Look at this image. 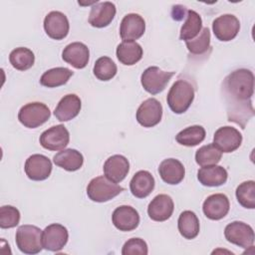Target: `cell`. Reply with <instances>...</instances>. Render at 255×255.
Here are the masks:
<instances>
[{"label":"cell","instance_id":"cell-1","mask_svg":"<svg viewBox=\"0 0 255 255\" xmlns=\"http://www.w3.org/2000/svg\"><path fill=\"white\" fill-rule=\"evenodd\" d=\"M223 96L226 102L228 121L245 128L254 115L251 98L254 93V75L248 69L231 72L222 83Z\"/></svg>","mask_w":255,"mask_h":255},{"label":"cell","instance_id":"cell-2","mask_svg":"<svg viewBox=\"0 0 255 255\" xmlns=\"http://www.w3.org/2000/svg\"><path fill=\"white\" fill-rule=\"evenodd\" d=\"M194 99V89L185 80H177L171 86L167 94V105L174 114L185 113Z\"/></svg>","mask_w":255,"mask_h":255},{"label":"cell","instance_id":"cell-3","mask_svg":"<svg viewBox=\"0 0 255 255\" xmlns=\"http://www.w3.org/2000/svg\"><path fill=\"white\" fill-rule=\"evenodd\" d=\"M43 231L35 225H21L16 231V245L25 254H37L41 252Z\"/></svg>","mask_w":255,"mask_h":255},{"label":"cell","instance_id":"cell-4","mask_svg":"<svg viewBox=\"0 0 255 255\" xmlns=\"http://www.w3.org/2000/svg\"><path fill=\"white\" fill-rule=\"evenodd\" d=\"M124 188L118 183L101 175L93 178L87 187V194L92 201L106 202L119 195Z\"/></svg>","mask_w":255,"mask_h":255},{"label":"cell","instance_id":"cell-5","mask_svg":"<svg viewBox=\"0 0 255 255\" xmlns=\"http://www.w3.org/2000/svg\"><path fill=\"white\" fill-rule=\"evenodd\" d=\"M51 116L49 108L40 102L28 103L18 113L19 122L28 128H36L45 124Z\"/></svg>","mask_w":255,"mask_h":255},{"label":"cell","instance_id":"cell-6","mask_svg":"<svg viewBox=\"0 0 255 255\" xmlns=\"http://www.w3.org/2000/svg\"><path fill=\"white\" fill-rule=\"evenodd\" d=\"M173 75L174 72H165L155 66L148 67L141 74V86L151 95L159 94L165 89Z\"/></svg>","mask_w":255,"mask_h":255},{"label":"cell","instance_id":"cell-7","mask_svg":"<svg viewBox=\"0 0 255 255\" xmlns=\"http://www.w3.org/2000/svg\"><path fill=\"white\" fill-rule=\"evenodd\" d=\"M224 235L228 242L245 249L252 247L254 244L253 228L242 221H233L227 224Z\"/></svg>","mask_w":255,"mask_h":255},{"label":"cell","instance_id":"cell-8","mask_svg":"<svg viewBox=\"0 0 255 255\" xmlns=\"http://www.w3.org/2000/svg\"><path fill=\"white\" fill-rule=\"evenodd\" d=\"M162 117V106L154 98L142 102L136 111V121L143 128L156 126Z\"/></svg>","mask_w":255,"mask_h":255},{"label":"cell","instance_id":"cell-9","mask_svg":"<svg viewBox=\"0 0 255 255\" xmlns=\"http://www.w3.org/2000/svg\"><path fill=\"white\" fill-rule=\"evenodd\" d=\"M240 29V22L236 16L232 14H223L217 17L212 23L214 36L222 42L233 40Z\"/></svg>","mask_w":255,"mask_h":255},{"label":"cell","instance_id":"cell-10","mask_svg":"<svg viewBox=\"0 0 255 255\" xmlns=\"http://www.w3.org/2000/svg\"><path fill=\"white\" fill-rule=\"evenodd\" d=\"M70 141V133L65 126L57 125L46 129L40 135L41 145L48 150H61Z\"/></svg>","mask_w":255,"mask_h":255},{"label":"cell","instance_id":"cell-11","mask_svg":"<svg viewBox=\"0 0 255 255\" xmlns=\"http://www.w3.org/2000/svg\"><path fill=\"white\" fill-rule=\"evenodd\" d=\"M69 239V233L65 226L53 223L43 230L42 242L46 250L58 252L64 248Z\"/></svg>","mask_w":255,"mask_h":255},{"label":"cell","instance_id":"cell-12","mask_svg":"<svg viewBox=\"0 0 255 255\" xmlns=\"http://www.w3.org/2000/svg\"><path fill=\"white\" fill-rule=\"evenodd\" d=\"M24 169L30 179L41 181L50 176L52 172V162L47 156L36 153L26 159Z\"/></svg>","mask_w":255,"mask_h":255},{"label":"cell","instance_id":"cell-13","mask_svg":"<svg viewBox=\"0 0 255 255\" xmlns=\"http://www.w3.org/2000/svg\"><path fill=\"white\" fill-rule=\"evenodd\" d=\"M44 29L46 34L54 40H62L67 37L70 24L67 16L60 11L48 13L44 19Z\"/></svg>","mask_w":255,"mask_h":255},{"label":"cell","instance_id":"cell-14","mask_svg":"<svg viewBox=\"0 0 255 255\" xmlns=\"http://www.w3.org/2000/svg\"><path fill=\"white\" fill-rule=\"evenodd\" d=\"M242 142V134L235 128L225 126L219 128L213 136V143L222 152H232L236 150Z\"/></svg>","mask_w":255,"mask_h":255},{"label":"cell","instance_id":"cell-15","mask_svg":"<svg viewBox=\"0 0 255 255\" xmlns=\"http://www.w3.org/2000/svg\"><path fill=\"white\" fill-rule=\"evenodd\" d=\"M145 31L143 18L135 13L127 14L120 26V35L124 41H133L139 39Z\"/></svg>","mask_w":255,"mask_h":255},{"label":"cell","instance_id":"cell-16","mask_svg":"<svg viewBox=\"0 0 255 255\" xmlns=\"http://www.w3.org/2000/svg\"><path fill=\"white\" fill-rule=\"evenodd\" d=\"M230 203L225 194L215 193L209 195L203 202L202 210L204 215L211 220H220L229 211Z\"/></svg>","mask_w":255,"mask_h":255},{"label":"cell","instance_id":"cell-17","mask_svg":"<svg viewBox=\"0 0 255 255\" xmlns=\"http://www.w3.org/2000/svg\"><path fill=\"white\" fill-rule=\"evenodd\" d=\"M112 221L115 227L121 231H131L138 226V212L129 205L117 207L112 215Z\"/></svg>","mask_w":255,"mask_h":255},{"label":"cell","instance_id":"cell-18","mask_svg":"<svg viewBox=\"0 0 255 255\" xmlns=\"http://www.w3.org/2000/svg\"><path fill=\"white\" fill-rule=\"evenodd\" d=\"M174 203L172 198L167 194L156 195L148 204L147 214L154 221H165L173 212Z\"/></svg>","mask_w":255,"mask_h":255},{"label":"cell","instance_id":"cell-19","mask_svg":"<svg viewBox=\"0 0 255 255\" xmlns=\"http://www.w3.org/2000/svg\"><path fill=\"white\" fill-rule=\"evenodd\" d=\"M63 60L76 69H83L88 65L90 58L89 48L81 42L67 45L62 53Z\"/></svg>","mask_w":255,"mask_h":255},{"label":"cell","instance_id":"cell-20","mask_svg":"<svg viewBox=\"0 0 255 255\" xmlns=\"http://www.w3.org/2000/svg\"><path fill=\"white\" fill-rule=\"evenodd\" d=\"M116 6L114 3L105 1L96 3L92 7L89 15V23L96 28H104L111 24L116 16Z\"/></svg>","mask_w":255,"mask_h":255},{"label":"cell","instance_id":"cell-21","mask_svg":"<svg viewBox=\"0 0 255 255\" xmlns=\"http://www.w3.org/2000/svg\"><path fill=\"white\" fill-rule=\"evenodd\" d=\"M104 173L110 180L118 183L126 178L129 170V163L127 157L121 154L110 156L104 164Z\"/></svg>","mask_w":255,"mask_h":255},{"label":"cell","instance_id":"cell-22","mask_svg":"<svg viewBox=\"0 0 255 255\" xmlns=\"http://www.w3.org/2000/svg\"><path fill=\"white\" fill-rule=\"evenodd\" d=\"M81 107V99L75 94H69L60 100L54 111V115L58 121L68 122L79 115Z\"/></svg>","mask_w":255,"mask_h":255},{"label":"cell","instance_id":"cell-23","mask_svg":"<svg viewBox=\"0 0 255 255\" xmlns=\"http://www.w3.org/2000/svg\"><path fill=\"white\" fill-rule=\"evenodd\" d=\"M158 173L165 183L174 185L184 178L185 168L178 159L166 158L160 162Z\"/></svg>","mask_w":255,"mask_h":255},{"label":"cell","instance_id":"cell-24","mask_svg":"<svg viewBox=\"0 0 255 255\" xmlns=\"http://www.w3.org/2000/svg\"><path fill=\"white\" fill-rule=\"evenodd\" d=\"M154 184V178L149 171L139 170L132 176L129 182V189L133 196L144 198L152 192Z\"/></svg>","mask_w":255,"mask_h":255},{"label":"cell","instance_id":"cell-25","mask_svg":"<svg viewBox=\"0 0 255 255\" xmlns=\"http://www.w3.org/2000/svg\"><path fill=\"white\" fill-rule=\"evenodd\" d=\"M227 177V170L216 164L202 166L197 172V178L204 186H220L226 182Z\"/></svg>","mask_w":255,"mask_h":255},{"label":"cell","instance_id":"cell-26","mask_svg":"<svg viewBox=\"0 0 255 255\" xmlns=\"http://www.w3.org/2000/svg\"><path fill=\"white\" fill-rule=\"evenodd\" d=\"M117 58L118 60L126 65L132 66L136 64L142 58V48L134 41H123L117 47Z\"/></svg>","mask_w":255,"mask_h":255},{"label":"cell","instance_id":"cell-27","mask_svg":"<svg viewBox=\"0 0 255 255\" xmlns=\"http://www.w3.org/2000/svg\"><path fill=\"white\" fill-rule=\"evenodd\" d=\"M53 161L56 165L64 168L68 171H76L80 169L84 163L83 154L74 148H66L53 157Z\"/></svg>","mask_w":255,"mask_h":255},{"label":"cell","instance_id":"cell-28","mask_svg":"<svg viewBox=\"0 0 255 255\" xmlns=\"http://www.w3.org/2000/svg\"><path fill=\"white\" fill-rule=\"evenodd\" d=\"M177 227L181 236L185 239H193L199 233V220L193 211L185 210L178 217Z\"/></svg>","mask_w":255,"mask_h":255},{"label":"cell","instance_id":"cell-29","mask_svg":"<svg viewBox=\"0 0 255 255\" xmlns=\"http://www.w3.org/2000/svg\"><path fill=\"white\" fill-rule=\"evenodd\" d=\"M73 72L64 67H57L46 71L40 78V84L47 88H56L65 85L73 76Z\"/></svg>","mask_w":255,"mask_h":255},{"label":"cell","instance_id":"cell-30","mask_svg":"<svg viewBox=\"0 0 255 255\" xmlns=\"http://www.w3.org/2000/svg\"><path fill=\"white\" fill-rule=\"evenodd\" d=\"M202 30V20L200 15L194 10H188L186 20L181 26L179 39L182 41H189L194 39Z\"/></svg>","mask_w":255,"mask_h":255},{"label":"cell","instance_id":"cell-31","mask_svg":"<svg viewBox=\"0 0 255 255\" xmlns=\"http://www.w3.org/2000/svg\"><path fill=\"white\" fill-rule=\"evenodd\" d=\"M205 138V129L201 126H191L180 130L176 136V141L185 146H194L199 144Z\"/></svg>","mask_w":255,"mask_h":255},{"label":"cell","instance_id":"cell-32","mask_svg":"<svg viewBox=\"0 0 255 255\" xmlns=\"http://www.w3.org/2000/svg\"><path fill=\"white\" fill-rule=\"evenodd\" d=\"M10 64L19 71H26L30 69L35 62L34 53L25 47L14 49L9 55Z\"/></svg>","mask_w":255,"mask_h":255},{"label":"cell","instance_id":"cell-33","mask_svg":"<svg viewBox=\"0 0 255 255\" xmlns=\"http://www.w3.org/2000/svg\"><path fill=\"white\" fill-rule=\"evenodd\" d=\"M222 157V151L214 144L209 143L196 150L195 161L198 165L207 166L217 164Z\"/></svg>","mask_w":255,"mask_h":255},{"label":"cell","instance_id":"cell-34","mask_svg":"<svg viewBox=\"0 0 255 255\" xmlns=\"http://www.w3.org/2000/svg\"><path fill=\"white\" fill-rule=\"evenodd\" d=\"M236 198L245 208H255V181L248 180L240 183L236 188Z\"/></svg>","mask_w":255,"mask_h":255},{"label":"cell","instance_id":"cell-35","mask_svg":"<svg viewBox=\"0 0 255 255\" xmlns=\"http://www.w3.org/2000/svg\"><path fill=\"white\" fill-rule=\"evenodd\" d=\"M93 71L100 81H110L116 76L118 68L111 58L104 56L96 61Z\"/></svg>","mask_w":255,"mask_h":255},{"label":"cell","instance_id":"cell-36","mask_svg":"<svg viewBox=\"0 0 255 255\" xmlns=\"http://www.w3.org/2000/svg\"><path fill=\"white\" fill-rule=\"evenodd\" d=\"M187 50L193 55H203L210 49V31L207 27L202 28L200 33L192 40L185 42Z\"/></svg>","mask_w":255,"mask_h":255},{"label":"cell","instance_id":"cell-37","mask_svg":"<svg viewBox=\"0 0 255 255\" xmlns=\"http://www.w3.org/2000/svg\"><path fill=\"white\" fill-rule=\"evenodd\" d=\"M20 212L12 205L0 207V227L3 229L13 228L19 224Z\"/></svg>","mask_w":255,"mask_h":255},{"label":"cell","instance_id":"cell-38","mask_svg":"<svg viewBox=\"0 0 255 255\" xmlns=\"http://www.w3.org/2000/svg\"><path fill=\"white\" fill-rule=\"evenodd\" d=\"M148 253L147 244L140 238H130L123 246V255H146Z\"/></svg>","mask_w":255,"mask_h":255},{"label":"cell","instance_id":"cell-39","mask_svg":"<svg viewBox=\"0 0 255 255\" xmlns=\"http://www.w3.org/2000/svg\"><path fill=\"white\" fill-rule=\"evenodd\" d=\"M186 8L184 6L181 5H175L172 7V11H171V17L173 20L175 21H180L183 19V17L186 16L187 14Z\"/></svg>","mask_w":255,"mask_h":255}]
</instances>
